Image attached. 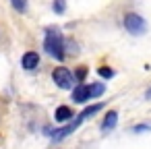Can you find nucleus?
I'll return each mask as SVG.
<instances>
[{"instance_id": "obj_13", "label": "nucleus", "mask_w": 151, "mask_h": 149, "mask_svg": "<svg viewBox=\"0 0 151 149\" xmlns=\"http://www.w3.org/2000/svg\"><path fill=\"white\" fill-rule=\"evenodd\" d=\"M64 9H66V0H54V11L60 15V13H64Z\"/></svg>"}, {"instance_id": "obj_11", "label": "nucleus", "mask_w": 151, "mask_h": 149, "mask_svg": "<svg viewBox=\"0 0 151 149\" xmlns=\"http://www.w3.org/2000/svg\"><path fill=\"white\" fill-rule=\"evenodd\" d=\"M11 4H13V9H15V11L25 13V9H27V0H11Z\"/></svg>"}, {"instance_id": "obj_2", "label": "nucleus", "mask_w": 151, "mask_h": 149, "mask_svg": "<svg viewBox=\"0 0 151 149\" xmlns=\"http://www.w3.org/2000/svg\"><path fill=\"white\" fill-rule=\"evenodd\" d=\"M44 50H46L52 58H56V60H64V56H66V52H64V37H62V33H60L56 27H52V29L46 31Z\"/></svg>"}, {"instance_id": "obj_14", "label": "nucleus", "mask_w": 151, "mask_h": 149, "mask_svg": "<svg viewBox=\"0 0 151 149\" xmlns=\"http://www.w3.org/2000/svg\"><path fill=\"white\" fill-rule=\"evenodd\" d=\"M132 130H134V132H141V130H151V126H149V124H137Z\"/></svg>"}, {"instance_id": "obj_3", "label": "nucleus", "mask_w": 151, "mask_h": 149, "mask_svg": "<svg viewBox=\"0 0 151 149\" xmlns=\"http://www.w3.org/2000/svg\"><path fill=\"white\" fill-rule=\"evenodd\" d=\"M52 79L60 89H75V75L66 68V66H56L52 71Z\"/></svg>"}, {"instance_id": "obj_12", "label": "nucleus", "mask_w": 151, "mask_h": 149, "mask_svg": "<svg viewBox=\"0 0 151 149\" xmlns=\"http://www.w3.org/2000/svg\"><path fill=\"white\" fill-rule=\"evenodd\" d=\"M85 77H87V68H85V66H79L77 73H75V81H77V83H83Z\"/></svg>"}, {"instance_id": "obj_4", "label": "nucleus", "mask_w": 151, "mask_h": 149, "mask_svg": "<svg viewBox=\"0 0 151 149\" xmlns=\"http://www.w3.org/2000/svg\"><path fill=\"white\" fill-rule=\"evenodd\" d=\"M124 29H126L128 33H132V35H141V33H145L147 23H145V19H143L141 15H137V13H126V15H124Z\"/></svg>"}, {"instance_id": "obj_5", "label": "nucleus", "mask_w": 151, "mask_h": 149, "mask_svg": "<svg viewBox=\"0 0 151 149\" xmlns=\"http://www.w3.org/2000/svg\"><path fill=\"white\" fill-rule=\"evenodd\" d=\"M87 99H91V97H89V85H87V83L75 85V89H73V101H75V104H85Z\"/></svg>"}, {"instance_id": "obj_1", "label": "nucleus", "mask_w": 151, "mask_h": 149, "mask_svg": "<svg viewBox=\"0 0 151 149\" xmlns=\"http://www.w3.org/2000/svg\"><path fill=\"white\" fill-rule=\"evenodd\" d=\"M101 108H104V104H101V101H99V104H91V106H87L81 114H77V118H73L68 124H64V126H62V128H58V130H50L48 135H50L54 141H62V139H64V137H68L73 130H77V128H79V126H81V124H83L91 114H97Z\"/></svg>"}, {"instance_id": "obj_9", "label": "nucleus", "mask_w": 151, "mask_h": 149, "mask_svg": "<svg viewBox=\"0 0 151 149\" xmlns=\"http://www.w3.org/2000/svg\"><path fill=\"white\" fill-rule=\"evenodd\" d=\"M104 91H106V85H104V83H93V85H89V97H91V99H93V97H99Z\"/></svg>"}, {"instance_id": "obj_6", "label": "nucleus", "mask_w": 151, "mask_h": 149, "mask_svg": "<svg viewBox=\"0 0 151 149\" xmlns=\"http://www.w3.org/2000/svg\"><path fill=\"white\" fill-rule=\"evenodd\" d=\"M21 64H23V68H27V71L37 68V64H40V56H37V52H27V54H23Z\"/></svg>"}, {"instance_id": "obj_7", "label": "nucleus", "mask_w": 151, "mask_h": 149, "mask_svg": "<svg viewBox=\"0 0 151 149\" xmlns=\"http://www.w3.org/2000/svg\"><path fill=\"white\" fill-rule=\"evenodd\" d=\"M54 118H56L58 122H70V120H73V110H70L68 106H58L56 112H54Z\"/></svg>"}, {"instance_id": "obj_10", "label": "nucleus", "mask_w": 151, "mask_h": 149, "mask_svg": "<svg viewBox=\"0 0 151 149\" xmlns=\"http://www.w3.org/2000/svg\"><path fill=\"white\" fill-rule=\"evenodd\" d=\"M97 75H99L101 79H112V77H114V71H112L110 66H99V68H97Z\"/></svg>"}, {"instance_id": "obj_8", "label": "nucleus", "mask_w": 151, "mask_h": 149, "mask_svg": "<svg viewBox=\"0 0 151 149\" xmlns=\"http://www.w3.org/2000/svg\"><path fill=\"white\" fill-rule=\"evenodd\" d=\"M116 122H118V112H116V110H110V112L106 114L104 122H101V130H110V128H114Z\"/></svg>"}]
</instances>
